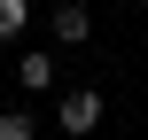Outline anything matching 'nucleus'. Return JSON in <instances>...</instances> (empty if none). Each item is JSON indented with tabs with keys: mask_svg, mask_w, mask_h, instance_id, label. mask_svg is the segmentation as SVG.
I'll return each mask as SVG.
<instances>
[{
	"mask_svg": "<svg viewBox=\"0 0 148 140\" xmlns=\"http://www.w3.org/2000/svg\"><path fill=\"white\" fill-rule=\"evenodd\" d=\"M55 39H62V47L94 39V16H86V0H62V8H55Z\"/></svg>",
	"mask_w": 148,
	"mask_h": 140,
	"instance_id": "f03ea898",
	"label": "nucleus"
},
{
	"mask_svg": "<svg viewBox=\"0 0 148 140\" xmlns=\"http://www.w3.org/2000/svg\"><path fill=\"white\" fill-rule=\"evenodd\" d=\"M55 117H62V132H70V140H86L94 125H101V94H94V86H70Z\"/></svg>",
	"mask_w": 148,
	"mask_h": 140,
	"instance_id": "f257e3e1",
	"label": "nucleus"
},
{
	"mask_svg": "<svg viewBox=\"0 0 148 140\" xmlns=\"http://www.w3.org/2000/svg\"><path fill=\"white\" fill-rule=\"evenodd\" d=\"M23 23H31V0H0V47L23 39Z\"/></svg>",
	"mask_w": 148,
	"mask_h": 140,
	"instance_id": "20e7f679",
	"label": "nucleus"
},
{
	"mask_svg": "<svg viewBox=\"0 0 148 140\" xmlns=\"http://www.w3.org/2000/svg\"><path fill=\"white\" fill-rule=\"evenodd\" d=\"M16 86H23V94H47V86H55V55H39V47H31V55L16 62Z\"/></svg>",
	"mask_w": 148,
	"mask_h": 140,
	"instance_id": "7ed1b4c3",
	"label": "nucleus"
},
{
	"mask_svg": "<svg viewBox=\"0 0 148 140\" xmlns=\"http://www.w3.org/2000/svg\"><path fill=\"white\" fill-rule=\"evenodd\" d=\"M39 125H31V109H0V140H31Z\"/></svg>",
	"mask_w": 148,
	"mask_h": 140,
	"instance_id": "39448f33",
	"label": "nucleus"
}]
</instances>
